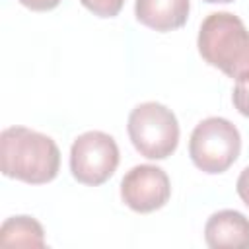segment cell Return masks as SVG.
Returning <instances> with one entry per match:
<instances>
[{
	"label": "cell",
	"instance_id": "1",
	"mask_svg": "<svg viewBox=\"0 0 249 249\" xmlns=\"http://www.w3.org/2000/svg\"><path fill=\"white\" fill-rule=\"evenodd\" d=\"M2 173L31 185H43L56 177L60 152L56 142L27 126H8L0 134Z\"/></svg>",
	"mask_w": 249,
	"mask_h": 249
},
{
	"label": "cell",
	"instance_id": "2",
	"mask_svg": "<svg viewBox=\"0 0 249 249\" xmlns=\"http://www.w3.org/2000/svg\"><path fill=\"white\" fill-rule=\"evenodd\" d=\"M198 53L235 82L249 76V31L231 12H212L198 29Z\"/></svg>",
	"mask_w": 249,
	"mask_h": 249
},
{
	"label": "cell",
	"instance_id": "3",
	"mask_svg": "<svg viewBox=\"0 0 249 249\" xmlns=\"http://www.w3.org/2000/svg\"><path fill=\"white\" fill-rule=\"evenodd\" d=\"M126 128L136 152L148 160H165L179 144L177 117L158 101L136 105L128 115Z\"/></svg>",
	"mask_w": 249,
	"mask_h": 249
},
{
	"label": "cell",
	"instance_id": "4",
	"mask_svg": "<svg viewBox=\"0 0 249 249\" xmlns=\"http://www.w3.org/2000/svg\"><path fill=\"white\" fill-rule=\"evenodd\" d=\"M239 150V130L228 119L208 117L200 121L191 132L189 156L193 163L204 173H224L230 165H233Z\"/></svg>",
	"mask_w": 249,
	"mask_h": 249
},
{
	"label": "cell",
	"instance_id": "5",
	"mask_svg": "<svg viewBox=\"0 0 249 249\" xmlns=\"http://www.w3.org/2000/svg\"><path fill=\"white\" fill-rule=\"evenodd\" d=\"M119 165V146L115 138L101 130L80 134L70 148V171L76 181L97 187L105 183Z\"/></svg>",
	"mask_w": 249,
	"mask_h": 249
},
{
	"label": "cell",
	"instance_id": "6",
	"mask_svg": "<svg viewBox=\"0 0 249 249\" xmlns=\"http://www.w3.org/2000/svg\"><path fill=\"white\" fill-rule=\"evenodd\" d=\"M171 196V185L167 173L150 163L134 165L121 181L123 202L140 214H148L165 206Z\"/></svg>",
	"mask_w": 249,
	"mask_h": 249
},
{
	"label": "cell",
	"instance_id": "7",
	"mask_svg": "<svg viewBox=\"0 0 249 249\" xmlns=\"http://www.w3.org/2000/svg\"><path fill=\"white\" fill-rule=\"evenodd\" d=\"M206 245L212 249H247L249 247V220L237 210H218L204 226Z\"/></svg>",
	"mask_w": 249,
	"mask_h": 249
},
{
	"label": "cell",
	"instance_id": "8",
	"mask_svg": "<svg viewBox=\"0 0 249 249\" xmlns=\"http://www.w3.org/2000/svg\"><path fill=\"white\" fill-rule=\"evenodd\" d=\"M189 0H136V19L156 31H171L185 25L189 18Z\"/></svg>",
	"mask_w": 249,
	"mask_h": 249
},
{
	"label": "cell",
	"instance_id": "9",
	"mask_svg": "<svg viewBox=\"0 0 249 249\" xmlns=\"http://www.w3.org/2000/svg\"><path fill=\"white\" fill-rule=\"evenodd\" d=\"M2 247H45L43 226L31 216H12L0 228Z\"/></svg>",
	"mask_w": 249,
	"mask_h": 249
},
{
	"label": "cell",
	"instance_id": "10",
	"mask_svg": "<svg viewBox=\"0 0 249 249\" xmlns=\"http://www.w3.org/2000/svg\"><path fill=\"white\" fill-rule=\"evenodd\" d=\"M89 12L99 18H113L121 12L124 0H80Z\"/></svg>",
	"mask_w": 249,
	"mask_h": 249
},
{
	"label": "cell",
	"instance_id": "11",
	"mask_svg": "<svg viewBox=\"0 0 249 249\" xmlns=\"http://www.w3.org/2000/svg\"><path fill=\"white\" fill-rule=\"evenodd\" d=\"M231 99H233L235 109L243 117H249V76L237 80V84L233 88V93H231Z\"/></svg>",
	"mask_w": 249,
	"mask_h": 249
},
{
	"label": "cell",
	"instance_id": "12",
	"mask_svg": "<svg viewBox=\"0 0 249 249\" xmlns=\"http://www.w3.org/2000/svg\"><path fill=\"white\" fill-rule=\"evenodd\" d=\"M235 191H237L239 198L249 206V165L239 173L237 183H235Z\"/></svg>",
	"mask_w": 249,
	"mask_h": 249
},
{
	"label": "cell",
	"instance_id": "13",
	"mask_svg": "<svg viewBox=\"0 0 249 249\" xmlns=\"http://www.w3.org/2000/svg\"><path fill=\"white\" fill-rule=\"evenodd\" d=\"M19 2L33 12H47L60 4V0H19Z\"/></svg>",
	"mask_w": 249,
	"mask_h": 249
},
{
	"label": "cell",
	"instance_id": "14",
	"mask_svg": "<svg viewBox=\"0 0 249 249\" xmlns=\"http://www.w3.org/2000/svg\"><path fill=\"white\" fill-rule=\"evenodd\" d=\"M206 2H210V4H218V2L226 4V2H233V0H206Z\"/></svg>",
	"mask_w": 249,
	"mask_h": 249
}]
</instances>
